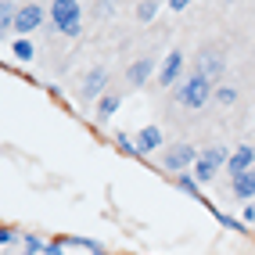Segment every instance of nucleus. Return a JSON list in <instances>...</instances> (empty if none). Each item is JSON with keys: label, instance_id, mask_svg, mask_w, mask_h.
<instances>
[{"label": "nucleus", "instance_id": "20e7f679", "mask_svg": "<svg viewBox=\"0 0 255 255\" xmlns=\"http://www.w3.org/2000/svg\"><path fill=\"white\" fill-rule=\"evenodd\" d=\"M223 69H227L223 50H216V47H201V50H198V58H194V72H198V76L216 79V76H223Z\"/></svg>", "mask_w": 255, "mask_h": 255}, {"label": "nucleus", "instance_id": "a878e982", "mask_svg": "<svg viewBox=\"0 0 255 255\" xmlns=\"http://www.w3.org/2000/svg\"><path fill=\"white\" fill-rule=\"evenodd\" d=\"M187 4H191V0H169V11H183Z\"/></svg>", "mask_w": 255, "mask_h": 255}, {"label": "nucleus", "instance_id": "39448f33", "mask_svg": "<svg viewBox=\"0 0 255 255\" xmlns=\"http://www.w3.org/2000/svg\"><path fill=\"white\" fill-rule=\"evenodd\" d=\"M108 94V69H90L79 83V97L83 101H101Z\"/></svg>", "mask_w": 255, "mask_h": 255}, {"label": "nucleus", "instance_id": "f03ea898", "mask_svg": "<svg viewBox=\"0 0 255 255\" xmlns=\"http://www.w3.org/2000/svg\"><path fill=\"white\" fill-rule=\"evenodd\" d=\"M50 22L61 36H79L83 32V14H79V0H54L50 4Z\"/></svg>", "mask_w": 255, "mask_h": 255}, {"label": "nucleus", "instance_id": "ddd939ff", "mask_svg": "<svg viewBox=\"0 0 255 255\" xmlns=\"http://www.w3.org/2000/svg\"><path fill=\"white\" fill-rule=\"evenodd\" d=\"M216 173H219V165H216V162H209L205 155H198V162H194V180H198V183H209Z\"/></svg>", "mask_w": 255, "mask_h": 255}, {"label": "nucleus", "instance_id": "6ab92c4d", "mask_svg": "<svg viewBox=\"0 0 255 255\" xmlns=\"http://www.w3.org/2000/svg\"><path fill=\"white\" fill-rule=\"evenodd\" d=\"M212 101H219L223 108H230L234 101H237V90L234 87H219V90H212Z\"/></svg>", "mask_w": 255, "mask_h": 255}, {"label": "nucleus", "instance_id": "f257e3e1", "mask_svg": "<svg viewBox=\"0 0 255 255\" xmlns=\"http://www.w3.org/2000/svg\"><path fill=\"white\" fill-rule=\"evenodd\" d=\"M212 101V79H205V76H198V72H191V76H183L180 83H176V105L180 108H205Z\"/></svg>", "mask_w": 255, "mask_h": 255}, {"label": "nucleus", "instance_id": "9d476101", "mask_svg": "<svg viewBox=\"0 0 255 255\" xmlns=\"http://www.w3.org/2000/svg\"><path fill=\"white\" fill-rule=\"evenodd\" d=\"M151 72H158V69H155V65H151L147 58H140V61H133L129 69H126V79L133 83V87H144V83L151 79Z\"/></svg>", "mask_w": 255, "mask_h": 255}, {"label": "nucleus", "instance_id": "7ed1b4c3", "mask_svg": "<svg viewBox=\"0 0 255 255\" xmlns=\"http://www.w3.org/2000/svg\"><path fill=\"white\" fill-rule=\"evenodd\" d=\"M198 155H201V151H194L191 144H173L162 155V165H165V173H176L180 176V173H187V169L198 162Z\"/></svg>", "mask_w": 255, "mask_h": 255}, {"label": "nucleus", "instance_id": "4468645a", "mask_svg": "<svg viewBox=\"0 0 255 255\" xmlns=\"http://www.w3.org/2000/svg\"><path fill=\"white\" fill-rule=\"evenodd\" d=\"M14 14H18V7L7 4V0H0V36L14 32Z\"/></svg>", "mask_w": 255, "mask_h": 255}, {"label": "nucleus", "instance_id": "423d86ee", "mask_svg": "<svg viewBox=\"0 0 255 255\" xmlns=\"http://www.w3.org/2000/svg\"><path fill=\"white\" fill-rule=\"evenodd\" d=\"M40 25H43V7H36V4L18 7V14H14V32H18V36H25V32L40 29Z\"/></svg>", "mask_w": 255, "mask_h": 255}, {"label": "nucleus", "instance_id": "4be33fe9", "mask_svg": "<svg viewBox=\"0 0 255 255\" xmlns=\"http://www.w3.org/2000/svg\"><path fill=\"white\" fill-rule=\"evenodd\" d=\"M216 219H219V227H227V230H245V223H241V219H234V216L216 212Z\"/></svg>", "mask_w": 255, "mask_h": 255}, {"label": "nucleus", "instance_id": "dca6fc26", "mask_svg": "<svg viewBox=\"0 0 255 255\" xmlns=\"http://www.w3.org/2000/svg\"><path fill=\"white\" fill-rule=\"evenodd\" d=\"M72 245H79V248H87L90 255H108V248L101 245V241H94V237H69Z\"/></svg>", "mask_w": 255, "mask_h": 255}, {"label": "nucleus", "instance_id": "9b49d317", "mask_svg": "<svg viewBox=\"0 0 255 255\" xmlns=\"http://www.w3.org/2000/svg\"><path fill=\"white\" fill-rule=\"evenodd\" d=\"M234 194L241 198V201H252V198H255V169H248V173H241V176H234Z\"/></svg>", "mask_w": 255, "mask_h": 255}, {"label": "nucleus", "instance_id": "6e6552de", "mask_svg": "<svg viewBox=\"0 0 255 255\" xmlns=\"http://www.w3.org/2000/svg\"><path fill=\"white\" fill-rule=\"evenodd\" d=\"M248 169H255V147H237V151H230V162H227V173L230 176H241V173H248Z\"/></svg>", "mask_w": 255, "mask_h": 255}, {"label": "nucleus", "instance_id": "1a4fd4ad", "mask_svg": "<svg viewBox=\"0 0 255 255\" xmlns=\"http://www.w3.org/2000/svg\"><path fill=\"white\" fill-rule=\"evenodd\" d=\"M162 144H165V137H162L158 126H140V133H137V155H151V151H158Z\"/></svg>", "mask_w": 255, "mask_h": 255}, {"label": "nucleus", "instance_id": "a211bd4d", "mask_svg": "<svg viewBox=\"0 0 255 255\" xmlns=\"http://www.w3.org/2000/svg\"><path fill=\"white\" fill-rule=\"evenodd\" d=\"M11 50H14V58H18V61H29V58H32V43H29L25 36L14 40V43H11Z\"/></svg>", "mask_w": 255, "mask_h": 255}, {"label": "nucleus", "instance_id": "393cba45", "mask_svg": "<svg viewBox=\"0 0 255 255\" xmlns=\"http://www.w3.org/2000/svg\"><path fill=\"white\" fill-rule=\"evenodd\" d=\"M43 255H65V245H61V241H47Z\"/></svg>", "mask_w": 255, "mask_h": 255}, {"label": "nucleus", "instance_id": "f3484780", "mask_svg": "<svg viewBox=\"0 0 255 255\" xmlns=\"http://www.w3.org/2000/svg\"><path fill=\"white\" fill-rule=\"evenodd\" d=\"M115 147L123 151V155H137V140H133L129 133H115Z\"/></svg>", "mask_w": 255, "mask_h": 255}, {"label": "nucleus", "instance_id": "2eb2a0df", "mask_svg": "<svg viewBox=\"0 0 255 255\" xmlns=\"http://www.w3.org/2000/svg\"><path fill=\"white\" fill-rule=\"evenodd\" d=\"M176 187H180V191H183V194H191L194 201L201 198V191H198V180H194L191 173H180V176H176Z\"/></svg>", "mask_w": 255, "mask_h": 255}, {"label": "nucleus", "instance_id": "0eeeda50", "mask_svg": "<svg viewBox=\"0 0 255 255\" xmlns=\"http://www.w3.org/2000/svg\"><path fill=\"white\" fill-rule=\"evenodd\" d=\"M180 72H183V54H180V50H169V54H165V61L158 65V83H162V87H173V83L180 79Z\"/></svg>", "mask_w": 255, "mask_h": 255}, {"label": "nucleus", "instance_id": "aec40b11", "mask_svg": "<svg viewBox=\"0 0 255 255\" xmlns=\"http://www.w3.org/2000/svg\"><path fill=\"white\" fill-rule=\"evenodd\" d=\"M22 241H25V248H22V255H40V252L47 248V245L40 241V237H32V234H25V237H22Z\"/></svg>", "mask_w": 255, "mask_h": 255}, {"label": "nucleus", "instance_id": "412c9836", "mask_svg": "<svg viewBox=\"0 0 255 255\" xmlns=\"http://www.w3.org/2000/svg\"><path fill=\"white\" fill-rule=\"evenodd\" d=\"M155 14H158V4H155V0H144V4L137 7V18H140V22H151Z\"/></svg>", "mask_w": 255, "mask_h": 255}, {"label": "nucleus", "instance_id": "f8f14e48", "mask_svg": "<svg viewBox=\"0 0 255 255\" xmlns=\"http://www.w3.org/2000/svg\"><path fill=\"white\" fill-rule=\"evenodd\" d=\"M119 105H123V97H119L115 90H108L105 97L97 101V119H101V123H108V119H112V115L119 112Z\"/></svg>", "mask_w": 255, "mask_h": 255}, {"label": "nucleus", "instance_id": "b1692460", "mask_svg": "<svg viewBox=\"0 0 255 255\" xmlns=\"http://www.w3.org/2000/svg\"><path fill=\"white\" fill-rule=\"evenodd\" d=\"M14 241H18L14 227H4V223H0V245H14Z\"/></svg>", "mask_w": 255, "mask_h": 255}, {"label": "nucleus", "instance_id": "5701e85b", "mask_svg": "<svg viewBox=\"0 0 255 255\" xmlns=\"http://www.w3.org/2000/svg\"><path fill=\"white\" fill-rule=\"evenodd\" d=\"M241 223H245V227L255 223V201H245V209H241Z\"/></svg>", "mask_w": 255, "mask_h": 255}]
</instances>
